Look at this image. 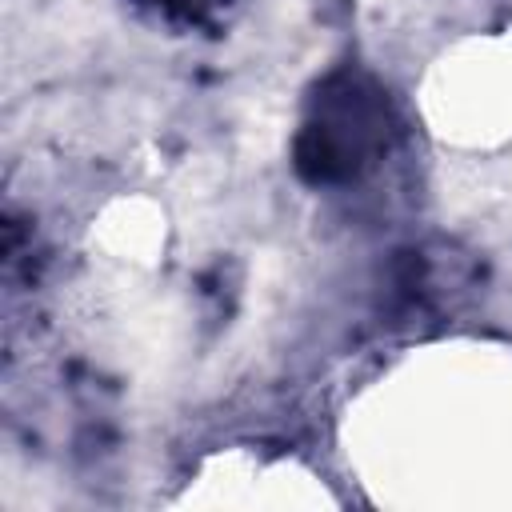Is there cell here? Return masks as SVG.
<instances>
[{
  "label": "cell",
  "mask_w": 512,
  "mask_h": 512,
  "mask_svg": "<svg viewBox=\"0 0 512 512\" xmlns=\"http://www.w3.org/2000/svg\"><path fill=\"white\" fill-rule=\"evenodd\" d=\"M376 132H380L376 104L356 84H344L340 92L324 96L320 112L304 124V132H300V164L316 180L348 176L376 148Z\"/></svg>",
  "instance_id": "obj_1"
}]
</instances>
